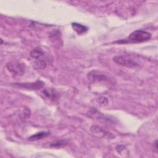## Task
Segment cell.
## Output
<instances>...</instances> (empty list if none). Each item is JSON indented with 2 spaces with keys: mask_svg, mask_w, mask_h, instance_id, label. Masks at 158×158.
Returning a JSON list of instances; mask_svg holds the SVG:
<instances>
[{
  "mask_svg": "<svg viewBox=\"0 0 158 158\" xmlns=\"http://www.w3.org/2000/svg\"><path fill=\"white\" fill-rule=\"evenodd\" d=\"M49 134L50 133L48 131H40L30 136L28 138V139L30 141H36L48 136V135H49Z\"/></svg>",
  "mask_w": 158,
  "mask_h": 158,
  "instance_id": "cell-7",
  "label": "cell"
},
{
  "mask_svg": "<svg viewBox=\"0 0 158 158\" xmlns=\"http://www.w3.org/2000/svg\"><path fill=\"white\" fill-rule=\"evenodd\" d=\"M98 101L101 104H106L107 103V99L105 97H100L98 98Z\"/></svg>",
  "mask_w": 158,
  "mask_h": 158,
  "instance_id": "cell-11",
  "label": "cell"
},
{
  "mask_svg": "<svg viewBox=\"0 0 158 158\" xmlns=\"http://www.w3.org/2000/svg\"><path fill=\"white\" fill-rule=\"evenodd\" d=\"M151 38V34L146 31L137 30L131 33L128 37L125 39L117 41L114 43L120 44L126 43H139L147 41Z\"/></svg>",
  "mask_w": 158,
  "mask_h": 158,
  "instance_id": "cell-1",
  "label": "cell"
},
{
  "mask_svg": "<svg viewBox=\"0 0 158 158\" xmlns=\"http://www.w3.org/2000/svg\"><path fill=\"white\" fill-rule=\"evenodd\" d=\"M91 131L92 133L97 136L98 138H112L114 137V135L111 134V133L105 131L104 129L101 128L100 127L96 125H93L91 127Z\"/></svg>",
  "mask_w": 158,
  "mask_h": 158,
  "instance_id": "cell-5",
  "label": "cell"
},
{
  "mask_svg": "<svg viewBox=\"0 0 158 158\" xmlns=\"http://www.w3.org/2000/svg\"><path fill=\"white\" fill-rule=\"evenodd\" d=\"M36 64L37 67L40 69H43L46 67V63L43 59H38V60L36 62Z\"/></svg>",
  "mask_w": 158,
  "mask_h": 158,
  "instance_id": "cell-10",
  "label": "cell"
},
{
  "mask_svg": "<svg viewBox=\"0 0 158 158\" xmlns=\"http://www.w3.org/2000/svg\"><path fill=\"white\" fill-rule=\"evenodd\" d=\"M15 86H19L20 88H26L28 89H32V90H38L42 88L44 83L41 80H37L35 82L32 83H14Z\"/></svg>",
  "mask_w": 158,
  "mask_h": 158,
  "instance_id": "cell-4",
  "label": "cell"
},
{
  "mask_svg": "<svg viewBox=\"0 0 158 158\" xmlns=\"http://www.w3.org/2000/svg\"><path fill=\"white\" fill-rule=\"evenodd\" d=\"M113 60L117 64L129 68H135L139 65L138 62L127 55L116 56L113 57Z\"/></svg>",
  "mask_w": 158,
  "mask_h": 158,
  "instance_id": "cell-2",
  "label": "cell"
},
{
  "mask_svg": "<svg viewBox=\"0 0 158 158\" xmlns=\"http://www.w3.org/2000/svg\"><path fill=\"white\" fill-rule=\"evenodd\" d=\"M72 27L73 29L78 35L83 34L85 32H86L87 30H88V28L86 26L83 25H81L80 23H76V22L72 23Z\"/></svg>",
  "mask_w": 158,
  "mask_h": 158,
  "instance_id": "cell-6",
  "label": "cell"
},
{
  "mask_svg": "<svg viewBox=\"0 0 158 158\" xmlns=\"http://www.w3.org/2000/svg\"><path fill=\"white\" fill-rule=\"evenodd\" d=\"M7 70L15 75H22L24 73L25 69L22 64L18 62H10L6 64Z\"/></svg>",
  "mask_w": 158,
  "mask_h": 158,
  "instance_id": "cell-3",
  "label": "cell"
},
{
  "mask_svg": "<svg viewBox=\"0 0 158 158\" xmlns=\"http://www.w3.org/2000/svg\"><path fill=\"white\" fill-rule=\"evenodd\" d=\"M67 144L66 141L64 140H60V141H56L53 143H52L51 144V147L52 148H60L63 147L64 146H65Z\"/></svg>",
  "mask_w": 158,
  "mask_h": 158,
  "instance_id": "cell-9",
  "label": "cell"
},
{
  "mask_svg": "<svg viewBox=\"0 0 158 158\" xmlns=\"http://www.w3.org/2000/svg\"><path fill=\"white\" fill-rule=\"evenodd\" d=\"M44 54L43 51L40 48H36L31 51L30 56L34 59H38Z\"/></svg>",
  "mask_w": 158,
  "mask_h": 158,
  "instance_id": "cell-8",
  "label": "cell"
}]
</instances>
